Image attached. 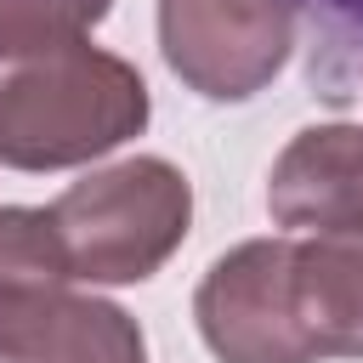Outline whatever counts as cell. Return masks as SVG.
I'll return each instance as SVG.
<instances>
[{"mask_svg": "<svg viewBox=\"0 0 363 363\" xmlns=\"http://www.w3.org/2000/svg\"><path fill=\"white\" fill-rule=\"evenodd\" d=\"M193 318L216 363L363 357V238H250L210 261Z\"/></svg>", "mask_w": 363, "mask_h": 363, "instance_id": "1", "label": "cell"}, {"mask_svg": "<svg viewBox=\"0 0 363 363\" xmlns=\"http://www.w3.org/2000/svg\"><path fill=\"white\" fill-rule=\"evenodd\" d=\"M153 102L142 74L91 45L62 40L0 57V164L6 170H74L130 136H142Z\"/></svg>", "mask_w": 363, "mask_h": 363, "instance_id": "2", "label": "cell"}, {"mask_svg": "<svg viewBox=\"0 0 363 363\" xmlns=\"http://www.w3.org/2000/svg\"><path fill=\"white\" fill-rule=\"evenodd\" d=\"M45 216L57 227V244L74 278L142 284L182 250L193 227V187L170 159L136 153L79 176Z\"/></svg>", "mask_w": 363, "mask_h": 363, "instance_id": "3", "label": "cell"}, {"mask_svg": "<svg viewBox=\"0 0 363 363\" xmlns=\"http://www.w3.org/2000/svg\"><path fill=\"white\" fill-rule=\"evenodd\" d=\"M170 74L210 102H250L295 51V0H159Z\"/></svg>", "mask_w": 363, "mask_h": 363, "instance_id": "4", "label": "cell"}, {"mask_svg": "<svg viewBox=\"0 0 363 363\" xmlns=\"http://www.w3.org/2000/svg\"><path fill=\"white\" fill-rule=\"evenodd\" d=\"M267 210L289 233L363 238V125H306L272 159Z\"/></svg>", "mask_w": 363, "mask_h": 363, "instance_id": "5", "label": "cell"}, {"mask_svg": "<svg viewBox=\"0 0 363 363\" xmlns=\"http://www.w3.org/2000/svg\"><path fill=\"white\" fill-rule=\"evenodd\" d=\"M74 272L57 244V227L45 210L6 204L0 210V363H11L34 329L62 306Z\"/></svg>", "mask_w": 363, "mask_h": 363, "instance_id": "6", "label": "cell"}, {"mask_svg": "<svg viewBox=\"0 0 363 363\" xmlns=\"http://www.w3.org/2000/svg\"><path fill=\"white\" fill-rule=\"evenodd\" d=\"M312 17V85L323 96H357L363 85V0H295Z\"/></svg>", "mask_w": 363, "mask_h": 363, "instance_id": "7", "label": "cell"}, {"mask_svg": "<svg viewBox=\"0 0 363 363\" xmlns=\"http://www.w3.org/2000/svg\"><path fill=\"white\" fill-rule=\"evenodd\" d=\"M113 0H0V57L85 40Z\"/></svg>", "mask_w": 363, "mask_h": 363, "instance_id": "8", "label": "cell"}]
</instances>
